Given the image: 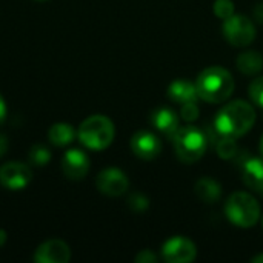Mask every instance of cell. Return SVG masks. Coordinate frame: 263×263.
Listing matches in <instances>:
<instances>
[{
    "label": "cell",
    "mask_w": 263,
    "mask_h": 263,
    "mask_svg": "<svg viewBox=\"0 0 263 263\" xmlns=\"http://www.w3.org/2000/svg\"><path fill=\"white\" fill-rule=\"evenodd\" d=\"M71 259L69 247L60 239H51L43 242L34 254V262L37 263H66Z\"/></svg>",
    "instance_id": "obj_11"
},
{
    "label": "cell",
    "mask_w": 263,
    "mask_h": 263,
    "mask_svg": "<svg viewBox=\"0 0 263 263\" xmlns=\"http://www.w3.org/2000/svg\"><path fill=\"white\" fill-rule=\"evenodd\" d=\"M237 68L247 76H256L263 69V55L257 51H245L237 57Z\"/></svg>",
    "instance_id": "obj_17"
},
{
    "label": "cell",
    "mask_w": 263,
    "mask_h": 263,
    "mask_svg": "<svg viewBox=\"0 0 263 263\" xmlns=\"http://www.w3.org/2000/svg\"><path fill=\"white\" fill-rule=\"evenodd\" d=\"M5 119H6V103H5L3 97L0 96V125L5 122Z\"/></svg>",
    "instance_id": "obj_28"
},
{
    "label": "cell",
    "mask_w": 263,
    "mask_h": 263,
    "mask_svg": "<svg viewBox=\"0 0 263 263\" xmlns=\"http://www.w3.org/2000/svg\"><path fill=\"white\" fill-rule=\"evenodd\" d=\"M168 96L173 102L180 103V105L190 103V102H197V99H199L196 83L185 80V79L174 80L168 88Z\"/></svg>",
    "instance_id": "obj_15"
},
{
    "label": "cell",
    "mask_w": 263,
    "mask_h": 263,
    "mask_svg": "<svg viewBox=\"0 0 263 263\" xmlns=\"http://www.w3.org/2000/svg\"><path fill=\"white\" fill-rule=\"evenodd\" d=\"M251 262H253V263H263V254H259V256L253 257V259H251Z\"/></svg>",
    "instance_id": "obj_30"
},
{
    "label": "cell",
    "mask_w": 263,
    "mask_h": 263,
    "mask_svg": "<svg viewBox=\"0 0 263 263\" xmlns=\"http://www.w3.org/2000/svg\"><path fill=\"white\" fill-rule=\"evenodd\" d=\"M216 145V151L222 159H234L239 154V148L236 143V139L227 137V136H217V139L214 140Z\"/></svg>",
    "instance_id": "obj_19"
},
{
    "label": "cell",
    "mask_w": 263,
    "mask_h": 263,
    "mask_svg": "<svg viewBox=\"0 0 263 263\" xmlns=\"http://www.w3.org/2000/svg\"><path fill=\"white\" fill-rule=\"evenodd\" d=\"M213 9L219 18L225 20L234 14V3H233V0H216Z\"/></svg>",
    "instance_id": "obj_21"
},
{
    "label": "cell",
    "mask_w": 263,
    "mask_h": 263,
    "mask_svg": "<svg viewBox=\"0 0 263 263\" xmlns=\"http://www.w3.org/2000/svg\"><path fill=\"white\" fill-rule=\"evenodd\" d=\"M259 149H260V156H262V159H263V137H262V140H260V146H259Z\"/></svg>",
    "instance_id": "obj_31"
},
{
    "label": "cell",
    "mask_w": 263,
    "mask_h": 263,
    "mask_svg": "<svg viewBox=\"0 0 263 263\" xmlns=\"http://www.w3.org/2000/svg\"><path fill=\"white\" fill-rule=\"evenodd\" d=\"M76 137V131L69 123H55L48 131V139L55 146H66Z\"/></svg>",
    "instance_id": "obj_18"
},
{
    "label": "cell",
    "mask_w": 263,
    "mask_h": 263,
    "mask_svg": "<svg viewBox=\"0 0 263 263\" xmlns=\"http://www.w3.org/2000/svg\"><path fill=\"white\" fill-rule=\"evenodd\" d=\"M79 140L89 149L108 148L116 136L114 123L102 114H96L83 120L79 126Z\"/></svg>",
    "instance_id": "obj_4"
},
{
    "label": "cell",
    "mask_w": 263,
    "mask_h": 263,
    "mask_svg": "<svg viewBox=\"0 0 263 263\" xmlns=\"http://www.w3.org/2000/svg\"><path fill=\"white\" fill-rule=\"evenodd\" d=\"M225 39L233 46H248L256 39V28L251 18L243 14H233L222 25Z\"/></svg>",
    "instance_id": "obj_6"
},
{
    "label": "cell",
    "mask_w": 263,
    "mask_h": 263,
    "mask_svg": "<svg viewBox=\"0 0 263 263\" xmlns=\"http://www.w3.org/2000/svg\"><path fill=\"white\" fill-rule=\"evenodd\" d=\"M254 18L263 25V3H259L256 8H254Z\"/></svg>",
    "instance_id": "obj_26"
},
{
    "label": "cell",
    "mask_w": 263,
    "mask_h": 263,
    "mask_svg": "<svg viewBox=\"0 0 263 263\" xmlns=\"http://www.w3.org/2000/svg\"><path fill=\"white\" fill-rule=\"evenodd\" d=\"M197 256L194 242L183 236L168 239L162 245V257L168 263H190Z\"/></svg>",
    "instance_id": "obj_7"
},
{
    "label": "cell",
    "mask_w": 263,
    "mask_h": 263,
    "mask_svg": "<svg viewBox=\"0 0 263 263\" xmlns=\"http://www.w3.org/2000/svg\"><path fill=\"white\" fill-rule=\"evenodd\" d=\"M199 106H197V102H190V103H183L182 108H180V116L185 122H194L199 119Z\"/></svg>",
    "instance_id": "obj_24"
},
{
    "label": "cell",
    "mask_w": 263,
    "mask_h": 263,
    "mask_svg": "<svg viewBox=\"0 0 263 263\" xmlns=\"http://www.w3.org/2000/svg\"><path fill=\"white\" fill-rule=\"evenodd\" d=\"M128 205H129V208H131L134 213H143V211L148 210L149 200H148L146 196H143V194H140V193H134V194L129 196Z\"/></svg>",
    "instance_id": "obj_22"
},
{
    "label": "cell",
    "mask_w": 263,
    "mask_h": 263,
    "mask_svg": "<svg viewBox=\"0 0 263 263\" xmlns=\"http://www.w3.org/2000/svg\"><path fill=\"white\" fill-rule=\"evenodd\" d=\"M256 122V111L245 100H234L225 105L214 119V128L220 136L237 139L245 136Z\"/></svg>",
    "instance_id": "obj_1"
},
{
    "label": "cell",
    "mask_w": 263,
    "mask_h": 263,
    "mask_svg": "<svg viewBox=\"0 0 263 263\" xmlns=\"http://www.w3.org/2000/svg\"><path fill=\"white\" fill-rule=\"evenodd\" d=\"M136 262L137 263H157L159 257L151 251V250H143L136 256Z\"/></svg>",
    "instance_id": "obj_25"
},
{
    "label": "cell",
    "mask_w": 263,
    "mask_h": 263,
    "mask_svg": "<svg viewBox=\"0 0 263 263\" xmlns=\"http://www.w3.org/2000/svg\"><path fill=\"white\" fill-rule=\"evenodd\" d=\"M32 180V171L20 162H8L0 166V185L3 188L18 191Z\"/></svg>",
    "instance_id": "obj_8"
},
{
    "label": "cell",
    "mask_w": 263,
    "mask_h": 263,
    "mask_svg": "<svg viewBox=\"0 0 263 263\" xmlns=\"http://www.w3.org/2000/svg\"><path fill=\"white\" fill-rule=\"evenodd\" d=\"M225 213L233 225L239 228H251L260 219V205L248 193H234L227 200Z\"/></svg>",
    "instance_id": "obj_5"
},
{
    "label": "cell",
    "mask_w": 263,
    "mask_h": 263,
    "mask_svg": "<svg viewBox=\"0 0 263 263\" xmlns=\"http://www.w3.org/2000/svg\"><path fill=\"white\" fill-rule=\"evenodd\" d=\"M242 179L245 185L263 196V159L262 157H245L240 160Z\"/></svg>",
    "instance_id": "obj_13"
},
{
    "label": "cell",
    "mask_w": 263,
    "mask_h": 263,
    "mask_svg": "<svg viewBox=\"0 0 263 263\" xmlns=\"http://www.w3.org/2000/svg\"><path fill=\"white\" fill-rule=\"evenodd\" d=\"M196 88L199 99L208 103H222L233 94L234 79L225 68L210 66L199 74Z\"/></svg>",
    "instance_id": "obj_2"
},
{
    "label": "cell",
    "mask_w": 263,
    "mask_h": 263,
    "mask_svg": "<svg viewBox=\"0 0 263 263\" xmlns=\"http://www.w3.org/2000/svg\"><path fill=\"white\" fill-rule=\"evenodd\" d=\"M8 139L3 136V134H0V157H3L5 154H6V151H8Z\"/></svg>",
    "instance_id": "obj_27"
},
{
    "label": "cell",
    "mask_w": 263,
    "mask_h": 263,
    "mask_svg": "<svg viewBox=\"0 0 263 263\" xmlns=\"http://www.w3.org/2000/svg\"><path fill=\"white\" fill-rule=\"evenodd\" d=\"M250 97L257 106L263 108V77H257V79H254L251 82V85H250Z\"/></svg>",
    "instance_id": "obj_23"
},
{
    "label": "cell",
    "mask_w": 263,
    "mask_h": 263,
    "mask_svg": "<svg viewBox=\"0 0 263 263\" xmlns=\"http://www.w3.org/2000/svg\"><path fill=\"white\" fill-rule=\"evenodd\" d=\"M51 160V153L43 145H35L29 151V163L35 166H45Z\"/></svg>",
    "instance_id": "obj_20"
},
{
    "label": "cell",
    "mask_w": 263,
    "mask_h": 263,
    "mask_svg": "<svg viewBox=\"0 0 263 263\" xmlns=\"http://www.w3.org/2000/svg\"><path fill=\"white\" fill-rule=\"evenodd\" d=\"M171 140L176 156L183 163H194L200 160L208 148V136L197 126L179 128Z\"/></svg>",
    "instance_id": "obj_3"
},
{
    "label": "cell",
    "mask_w": 263,
    "mask_h": 263,
    "mask_svg": "<svg viewBox=\"0 0 263 263\" xmlns=\"http://www.w3.org/2000/svg\"><path fill=\"white\" fill-rule=\"evenodd\" d=\"M96 185L102 194H106L109 197H117L128 191L129 180L123 171L117 168H106L97 176Z\"/></svg>",
    "instance_id": "obj_9"
},
{
    "label": "cell",
    "mask_w": 263,
    "mask_h": 263,
    "mask_svg": "<svg viewBox=\"0 0 263 263\" xmlns=\"http://www.w3.org/2000/svg\"><path fill=\"white\" fill-rule=\"evenodd\" d=\"M62 171L71 180H82L89 171V159L82 149H68L62 159Z\"/></svg>",
    "instance_id": "obj_12"
},
{
    "label": "cell",
    "mask_w": 263,
    "mask_h": 263,
    "mask_svg": "<svg viewBox=\"0 0 263 263\" xmlns=\"http://www.w3.org/2000/svg\"><path fill=\"white\" fill-rule=\"evenodd\" d=\"M131 149L137 157H140L143 160H153L160 154L162 142L154 133L143 129V131H137L133 136Z\"/></svg>",
    "instance_id": "obj_10"
},
{
    "label": "cell",
    "mask_w": 263,
    "mask_h": 263,
    "mask_svg": "<svg viewBox=\"0 0 263 263\" xmlns=\"http://www.w3.org/2000/svg\"><path fill=\"white\" fill-rule=\"evenodd\" d=\"M37 2H45V0H37Z\"/></svg>",
    "instance_id": "obj_32"
},
{
    "label": "cell",
    "mask_w": 263,
    "mask_h": 263,
    "mask_svg": "<svg viewBox=\"0 0 263 263\" xmlns=\"http://www.w3.org/2000/svg\"><path fill=\"white\" fill-rule=\"evenodd\" d=\"M194 190H196L197 197L208 205L217 203L222 199V186L219 185V182H216L211 177L199 179Z\"/></svg>",
    "instance_id": "obj_16"
},
{
    "label": "cell",
    "mask_w": 263,
    "mask_h": 263,
    "mask_svg": "<svg viewBox=\"0 0 263 263\" xmlns=\"http://www.w3.org/2000/svg\"><path fill=\"white\" fill-rule=\"evenodd\" d=\"M151 123L159 133L173 137L179 129V116L171 108H157L151 114Z\"/></svg>",
    "instance_id": "obj_14"
},
{
    "label": "cell",
    "mask_w": 263,
    "mask_h": 263,
    "mask_svg": "<svg viewBox=\"0 0 263 263\" xmlns=\"http://www.w3.org/2000/svg\"><path fill=\"white\" fill-rule=\"evenodd\" d=\"M6 242V233L3 230H0V247Z\"/></svg>",
    "instance_id": "obj_29"
}]
</instances>
